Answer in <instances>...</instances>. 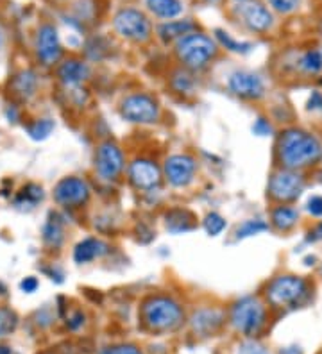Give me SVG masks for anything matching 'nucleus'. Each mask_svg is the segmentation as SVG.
<instances>
[{"instance_id": "1", "label": "nucleus", "mask_w": 322, "mask_h": 354, "mask_svg": "<svg viewBox=\"0 0 322 354\" xmlns=\"http://www.w3.org/2000/svg\"><path fill=\"white\" fill-rule=\"evenodd\" d=\"M276 156L283 169L303 172L322 160V143L310 131L288 127L279 134Z\"/></svg>"}, {"instance_id": "2", "label": "nucleus", "mask_w": 322, "mask_h": 354, "mask_svg": "<svg viewBox=\"0 0 322 354\" xmlns=\"http://www.w3.org/2000/svg\"><path fill=\"white\" fill-rule=\"evenodd\" d=\"M142 324L152 333L176 331L185 322V311L176 299L168 295H150L140 310Z\"/></svg>"}, {"instance_id": "3", "label": "nucleus", "mask_w": 322, "mask_h": 354, "mask_svg": "<svg viewBox=\"0 0 322 354\" xmlns=\"http://www.w3.org/2000/svg\"><path fill=\"white\" fill-rule=\"evenodd\" d=\"M312 297V285L303 276L281 274L267 285L265 299L272 308L279 310H296L305 306Z\"/></svg>"}, {"instance_id": "4", "label": "nucleus", "mask_w": 322, "mask_h": 354, "mask_svg": "<svg viewBox=\"0 0 322 354\" xmlns=\"http://www.w3.org/2000/svg\"><path fill=\"white\" fill-rule=\"evenodd\" d=\"M217 52H219L217 41L197 30L183 36L176 44L177 59L190 70H202L210 65L217 56Z\"/></svg>"}, {"instance_id": "5", "label": "nucleus", "mask_w": 322, "mask_h": 354, "mask_svg": "<svg viewBox=\"0 0 322 354\" xmlns=\"http://www.w3.org/2000/svg\"><path fill=\"white\" fill-rule=\"evenodd\" d=\"M229 319L244 337H256L267 324V308L258 297H244L233 304Z\"/></svg>"}, {"instance_id": "6", "label": "nucleus", "mask_w": 322, "mask_h": 354, "mask_svg": "<svg viewBox=\"0 0 322 354\" xmlns=\"http://www.w3.org/2000/svg\"><path fill=\"white\" fill-rule=\"evenodd\" d=\"M113 27L122 38L134 44H145L152 36V26L147 15L134 8L120 9L113 18Z\"/></svg>"}, {"instance_id": "7", "label": "nucleus", "mask_w": 322, "mask_h": 354, "mask_svg": "<svg viewBox=\"0 0 322 354\" xmlns=\"http://www.w3.org/2000/svg\"><path fill=\"white\" fill-rule=\"evenodd\" d=\"M305 176L297 170L281 169L271 176L269 197L278 204H290L297 201L305 190Z\"/></svg>"}, {"instance_id": "8", "label": "nucleus", "mask_w": 322, "mask_h": 354, "mask_svg": "<svg viewBox=\"0 0 322 354\" xmlns=\"http://www.w3.org/2000/svg\"><path fill=\"white\" fill-rule=\"evenodd\" d=\"M120 115L124 120L131 124H156L159 120L161 109L159 102L149 93H133V95L125 97L120 104Z\"/></svg>"}, {"instance_id": "9", "label": "nucleus", "mask_w": 322, "mask_h": 354, "mask_svg": "<svg viewBox=\"0 0 322 354\" xmlns=\"http://www.w3.org/2000/svg\"><path fill=\"white\" fill-rule=\"evenodd\" d=\"M125 169V156L115 142L107 140L95 152V170L104 181H115Z\"/></svg>"}, {"instance_id": "10", "label": "nucleus", "mask_w": 322, "mask_h": 354, "mask_svg": "<svg viewBox=\"0 0 322 354\" xmlns=\"http://www.w3.org/2000/svg\"><path fill=\"white\" fill-rule=\"evenodd\" d=\"M236 13L245 27L253 32H267L274 26V17L271 9H267L258 0H244L236 6Z\"/></svg>"}, {"instance_id": "11", "label": "nucleus", "mask_w": 322, "mask_h": 354, "mask_svg": "<svg viewBox=\"0 0 322 354\" xmlns=\"http://www.w3.org/2000/svg\"><path fill=\"white\" fill-rule=\"evenodd\" d=\"M195 172H197V161L188 154H172L165 161V179L176 188L188 186L195 177Z\"/></svg>"}, {"instance_id": "12", "label": "nucleus", "mask_w": 322, "mask_h": 354, "mask_svg": "<svg viewBox=\"0 0 322 354\" xmlns=\"http://www.w3.org/2000/svg\"><path fill=\"white\" fill-rule=\"evenodd\" d=\"M228 88L233 95L244 100H260L265 95V81L262 75L247 70H238L229 75Z\"/></svg>"}, {"instance_id": "13", "label": "nucleus", "mask_w": 322, "mask_h": 354, "mask_svg": "<svg viewBox=\"0 0 322 354\" xmlns=\"http://www.w3.org/2000/svg\"><path fill=\"white\" fill-rule=\"evenodd\" d=\"M54 199L66 207H79L90 199V186L81 177H63L54 188Z\"/></svg>"}, {"instance_id": "14", "label": "nucleus", "mask_w": 322, "mask_h": 354, "mask_svg": "<svg viewBox=\"0 0 322 354\" xmlns=\"http://www.w3.org/2000/svg\"><path fill=\"white\" fill-rule=\"evenodd\" d=\"M63 48L60 44L57 29L52 24H43L36 32V56L45 66L56 65L61 59Z\"/></svg>"}, {"instance_id": "15", "label": "nucleus", "mask_w": 322, "mask_h": 354, "mask_svg": "<svg viewBox=\"0 0 322 354\" xmlns=\"http://www.w3.org/2000/svg\"><path fill=\"white\" fill-rule=\"evenodd\" d=\"M129 181L131 185L136 188V190H143V192H150L158 188L159 183H161V169H159L158 165L154 161L145 160V158H138L134 160L133 163L129 165Z\"/></svg>"}, {"instance_id": "16", "label": "nucleus", "mask_w": 322, "mask_h": 354, "mask_svg": "<svg viewBox=\"0 0 322 354\" xmlns=\"http://www.w3.org/2000/svg\"><path fill=\"white\" fill-rule=\"evenodd\" d=\"M224 313L217 308H204V310L195 311L190 319V326H192L193 333L199 337H211L215 333L222 328Z\"/></svg>"}, {"instance_id": "17", "label": "nucleus", "mask_w": 322, "mask_h": 354, "mask_svg": "<svg viewBox=\"0 0 322 354\" xmlns=\"http://www.w3.org/2000/svg\"><path fill=\"white\" fill-rule=\"evenodd\" d=\"M57 77L64 86L79 88L86 79L90 77V66L86 65L84 61L66 59L57 68Z\"/></svg>"}, {"instance_id": "18", "label": "nucleus", "mask_w": 322, "mask_h": 354, "mask_svg": "<svg viewBox=\"0 0 322 354\" xmlns=\"http://www.w3.org/2000/svg\"><path fill=\"white\" fill-rule=\"evenodd\" d=\"M109 252V245L99 238H84L73 249V261L79 265L90 263L93 259H99Z\"/></svg>"}, {"instance_id": "19", "label": "nucleus", "mask_w": 322, "mask_h": 354, "mask_svg": "<svg viewBox=\"0 0 322 354\" xmlns=\"http://www.w3.org/2000/svg\"><path fill=\"white\" fill-rule=\"evenodd\" d=\"M299 222V212L294 206L288 204H278L271 213V224L276 231L287 233L290 229H294Z\"/></svg>"}, {"instance_id": "20", "label": "nucleus", "mask_w": 322, "mask_h": 354, "mask_svg": "<svg viewBox=\"0 0 322 354\" xmlns=\"http://www.w3.org/2000/svg\"><path fill=\"white\" fill-rule=\"evenodd\" d=\"M193 29H195V24L192 20H170L158 27V36L163 44H170V41H179L183 36L193 32Z\"/></svg>"}, {"instance_id": "21", "label": "nucleus", "mask_w": 322, "mask_h": 354, "mask_svg": "<svg viewBox=\"0 0 322 354\" xmlns=\"http://www.w3.org/2000/svg\"><path fill=\"white\" fill-rule=\"evenodd\" d=\"M145 6L154 17L163 20H172L183 13L181 0H145Z\"/></svg>"}, {"instance_id": "22", "label": "nucleus", "mask_w": 322, "mask_h": 354, "mask_svg": "<svg viewBox=\"0 0 322 354\" xmlns=\"http://www.w3.org/2000/svg\"><path fill=\"white\" fill-rule=\"evenodd\" d=\"M38 88V79H36L35 72L30 70H24L13 79V93L15 95L21 97V99H29L36 93Z\"/></svg>"}, {"instance_id": "23", "label": "nucleus", "mask_w": 322, "mask_h": 354, "mask_svg": "<svg viewBox=\"0 0 322 354\" xmlns=\"http://www.w3.org/2000/svg\"><path fill=\"white\" fill-rule=\"evenodd\" d=\"M297 68L305 75H317L322 72V50L319 48H310L303 52L297 59Z\"/></svg>"}, {"instance_id": "24", "label": "nucleus", "mask_w": 322, "mask_h": 354, "mask_svg": "<svg viewBox=\"0 0 322 354\" xmlns=\"http://www.w3.org/2000/svg\"><path fill=\"white\" fill-rule=\"evenodd\" d=\"M167 229L172 233H186L193 227V216L186 209H172L167 213Z\"/></svg>"}, {"instance_id": "25", "label": "nucleus", "mask_w": 322, "mask_h": 354, "mask_svg": "<svg viewBox=\"0 0 322 354\" xmlns=\"http://www.w3.org/2000/svg\"><path fill=\"white\" fill-rule=\"evenodd\" d=\"M43 240H45V243H47L48 247H54V249H57V247L63 243V224H61V221L56 215H52L51 218H48L47 224H45V227H43Z\"/></svg>"}, {"instance_id": "26", "label": "nucleus", "mask_w": 322, "mask_h": 354, "mask_svg": "<svg viewBox=\"0 0 322 354\" xmlns=\"http://www.w3.org/2000/svg\"><path fill=\"white\" fill-rule=\"evenodd\" d=\"M43 199V190H42V186L38 185H27L21 188V192L18 194L17 197V206L18 207H35L36 204L39 203V201Z\"/></svg>"}, {"instance_id": "27", "label": "nucleus", "mask_w": 322, "mask_h": 354, "mask_svg": "<svg viewBox=\"0 0 322 354\" xmlns=\"http://www.w3.org/2000/svg\"><path fill=\"white\" fill-rule=\"evenodd\" d=\"M170 86L172 90L181 93V95H188V93L193 91V88H195V81H193V77L186 72V70H176V72L172 74Z\"/></svg>"}, {"instance_id": "28", "label": "nucleus", "mask_w": 322, "mask_h": 354, "mask_svg": "<svg viewBox=\"0 0 322 354\" xmlns=\"http://www.w3.org/2000/svg\"><path fill=\"white\" fill-rule=\"evenodd\" d=\"M269 231V224L265 221H260V218H249V221L242 222L238 227H236V238L238 240H244V238L256 236L260 233H265Z\"/></svg>"}, {"instance_id": "29", "label": "nucleus", "mask_w": 322, "mask_h": 354, "mask_svg": "<svg viewBox=\"0 0 322 354\" xmlns=\"http://www.w3.org/2000/svg\"><path fill=\"white\" fill-rule=\"evenodd\" d=\"M215 36H217V39L220 41V45L228 48L229 52H236V54H247V52L253 48V45L247 44V41H238V39L233 38L229 32H224V30H220V29L215 30Z\"/></svg>"}, {"instance_id": "30", "label": "nucleus", "mask_w": 322, "mask_h": 354, "mask_svg": "<svg viewBox=\"0 0 322 354\" xmlns=\"http://www.w3.org/2000/svg\"><path fill=\"white\" fill-rule=\"evenodd\" d=\"M18 317L13 310L9 308H0V338L8 337L17 329Z\"/></svg>"}, {"instance_id": "31", "label": "nucleus", "mask_w": 322, "mask_h": 354, "mask_svg": "<svg viewBox=\"0 0 322 354\" xmlns=\"http://www.w3.org/2000/svg\"><path fill=\"white\" fill-rule=\"evenodd\" d=\"M226 225H228V222L219 213H208L206 218H204V229L210 236H219L226 229Z\"/></svg>"}, {"instance_id": "32", "label": "nucleus", "mask_w": 322, "mask_h": 354, "mask_svg": "<svg viewBox=\"0 0 322 354\" xmlns=\"http://www.w3.org/2000/svg\"><path fill=\"white\" fill-rule=\"evenodd\" d=\"M52 129H54V122L48 120V118H42V120H36L33 126L27 127V133L30 134V138L43 140L52 133Z\"/></svg>"}, {"instance_id": "33", "label": "nucleus", "mask_w": 322, "mask_h": 354, "mask_svg": "<svg viewBox=\"0 0 322 354\" xmlns=\"http://www.w3.org/2000/svg\"><path fill=\"white\" fill-rule=\"evenodd\" d=\"M301 0H267V4L271 6V9L278 11L281 15H290L299 8Z\"/></svg>"}, {"instance_id": "34", "label": "nucleus", "mask_w": 322, "mask_h": 354, "mask_svg": "<svg viewBox=\"0 0 322 354\" xmlns=\"http://www.w3.org/2000/svg\"><path fill=\"white\" fill-rule=\"evenodd\" d=\"M236 354H271L263 344H260L258 340H245L238 346Z\"/></svg>"}, {"instance_id": "35", "label": "nucleus", "mask_w": 322, "mask_h": 354, "mask_svg": "<svg viewBox=\"0 0 322 354\" xmlns=\"http://www.w3.org/2000/svg\"><path fill=\"white\" fill-rule=\"evenodd\" d=\"M306 212L315 218H322V195H312L306 203Z\"/></svg>"}, {"instance_id": "36", "label": "nucleus", "mask_w": 322, "mask_h": 354, "mask_svg": "<svg viewBox=\"0 0 322 354\" xmlns=\"http://www.w3.org/2000/svg\"><path fill=\"white\" fill-rule=\"evenodd\" d=\"M100 354H143L142 351L138 349L136 346H131V344H122V346H113L102 349Z\"/></svg>"}, {"instance_id": "37", "label": "nucleus", "mask_w": 322, "mask_h": 354, "mask_svg": "<svg viewBox=\"0 0 322 354\" xmlns=\"http://www.w3.org/2000/svg\"><path fill=\"white\" fill-rule=\"evenodd\" d=\"M253 133L256 134V136H269V134H272V124L267 120V118L260 117L254 122Z\"/></svg>"}, {"instance_id": "38", "label": "nucleus", "mask_w": 322, "mask_h": 354, "mask_svg": "<svg viewBox=\"0 0 322 354\" xmlns=\"http://www.w3.org/2000/svg\"><path fill=\"white\" fill-rule=\"evenodd\" d=\"M306 109L312 113H322V91H312V95L308 97V102H306Z\"/></svg>"}, {"instance_id": "39", "label": "nucleus", "mask_w": 322, "mask_h": 354, "mask_svg": "<svg viewBox=\"0 0 322 354\" xmlns=\"http://www.w3.org/2000/svg\"><path fill=\"white\" fill-rule=\"evenodd\" d=\"M306 242L310 243H315V242H322V221L319 222L317 225L308 231V236H306Z\"/></svg>"}, {"instance_id": "40", "label": "nucleus", "mask_w": 322, "mask_h": 354, "mask_svg": "<svg viewBox=\"0 0 322 354\" xmlns=\"http://www.w3.org/2000/svg\"><path fill=\"white\" fill-rule=\"evenodd\" d=\"M82 324H84V315H82L81 311H78V313H73V315L69 319V322H66V326H69V328L72 329V331L79 329Z\"/></svg>"}, {"instance_id": "41", "label": "nucleus", "mask_w": 322, "mask_h": 354, "mask_svg": "<svg viewBox=\"0 0 322 354\" xmlns=\"http://www.w3.org/2000/svg\"><path fill=\"white\" fill-rule=\"evenodd\" d=\"M20 288L24 290V292H27V294H33V292H36V288H38V279H36V277H26V279L21 281Z\"/></svg>"}, {"instance_id": "42", "label": "nucleus", "mask_w": 322, "mask_h": 354, "mask_svg": "<svg viewBox=\"0 0 322 354\" xmlns=\"http://www.w3.org/2000/svg\"><path fill=\"white\" fill-rule=\"evenodd\" d=\"M279 354H303V351H301V347H297V346H290V347H285V349H281V353Z\"/></svg>"}, {"instance_id": "43", "label": "nucleus", "mask_w": 322, "mask_h": 354, "mask_svg": "<svg viewBox=\"0 0 322 354\" xmlns=\"http://www.w3.org/2000/svg\"><path fill=\"white\" fill-rule=\"evenodd\" d=\"M6 45V30L2 29V26H0V50L4 48Z\"/></svg>"}, {"instance_id": "44", "label": "nucleus", "mask_w": 322, "mask_h": 354, "mask_svg": "<svg viewBox=\"0 0 322 354\" xmlns=\"http://www.w3.org/2000/svg\"><path fill=\"white\" fill-rule=\"evenodd\" d=\"M0 354H13L8 346H0Z\"/></svg>"}, {"instance_id": "45", "label": "nucleus", "mask_w": 322, "mask_h": 354, "mask_svg": "<svg viewBox=\"0 0 322 354\" xmlns=\"http://www.w3.org/2000/svg\"><path fill=\"white\" fill-rule=\"evenodd\" d=\"M204 2H208V4H215V2H219V0H204Z\"/></svg>"}, {"instance_id": "46", "label": "nucleus", "mask_w": 322, "mask_h": 354, "mask_svg": "<svg viewBox=\"0 0 322 354\" xmlns=\"http://www.w3.org/2000/svg\"><path fill=\"white\" fill-rule=\"evenodd\" d=\"M321 276H322V267H321Z\"/></svg>"}, {"instance_id": "47", "label": "nucleus", "mask_w": 322, "mask_h": 354, "mask_svg": "<svg viewBox=\"0 0 322 354\" xmlns=\"http://www.w3.org/2000/svg\"><path fill=\"white\" fill-rule=\"evenodd\" d=\"M238 2H244V0H238Z\"/></svg>"}]
</instances>
